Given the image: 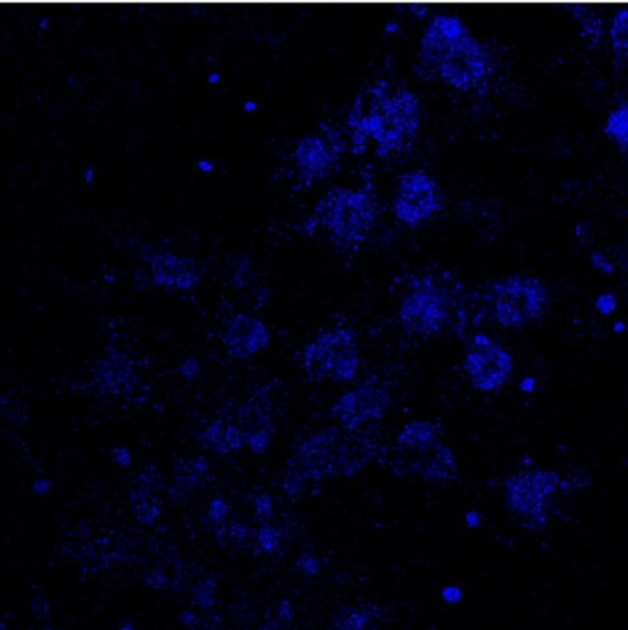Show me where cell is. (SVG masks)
Here are the masks:
<instances>
[{
    "instance_id": "obj_1",
    "label": "cell",
    "mask_w": 628,
    "mask_h": 630,
    "mask_svg": "<svg viewBox=\"0 0 628 630\" xmlns=\"http://www.w3.org/2000/svg\"><path fill=\"white\" fill-rule=\"evenodd\" d=\"M421 125V107L414 93L386 81L368 85L349 112L352 150L361 154L372 145L379 158L408 148Z\"/></svg>"
},
{
    "instance_id": "obj_2",
    "label": "cell",
    "mask_w": 628,
    "mask_h": 630,
    "mask_svg": "<svg viewBox=\"0 0 628 630\" xmlns=\"http://www.w3.org/2000/svg\"><path fill=\"white\" fill-rule=\"evenodd\" d=\"M456 16L432 19L421 41L426 73L445 86L469 93L489 79L492 62L485 46Z\"/></svg>"
},
{
    "instance_id": "obj_3",
    "label": "cell",
    "mask_w": 628,
    "mask_h": 630,
    "mask_svg": "<svg viewBox=\"0 0 628 630\" xmlns=\"http://www.w3.org/2000/svg\"><path fill=\"white\" fill-rule=\"evenodd\" d=\"M318 229L339 246H357L372 233L377 210L372 195L361 187H336L315 207Z\"/></svg>"
},
{
    "instance_id": "obj_4",
    "label": "cell",
    "mask_w": 628,
    "mask_h": 630,
    "mask_svg": "<svg viewBox=\"0 0 628 630\" xmlns=\"http://www.w3.org/2000/svg\"><path fill=\"white\" fill-rule=\"evenodd\" d=\"M394 471L411 473L430 482H446L457 471L453 450L435 425L414 421L400 432L391 452Z\"/></svg>"
},
{
    "instance_id": "obj_5",
    "label": "cell",
    "mask_w": 628,
    "mask_h": 630,
    "mask_svg": "<svg viewBox=\"0 0 628 630\" xmlns=\"http://www.w3.org/2000/svg\"><path fill=\"white\" fill-rule=\"evenodd\" d=\"M373 453L371 443L360 437L359 432L327 431L311 437L299 447L296 466L308 479L343 475L359 471Z\"/></svg>"
},
{
    "instance_id": "obj_6",
    "label": "cell",
    "mask_w": 628,
    "mask_h": 630,
    "mask_svg": "<svg viewBox=\"0 0 628 630\" xmlns=\"http://www.w3.org/2000/svg\"><path fill=\"white\" fill-rule=\"evenodd\" d=\"M359 363L357 340L347 329L322 333L304 351V372L315 383L350 381L356 375Z\"/></svg>"
},
{
    "instance_id": "obj_7",
    "label": "cell",
    "mask_w": 628,
    "mask_h": 630,
    "mask_svg": "<svg viewBox=\"0 0 628 630\" xmlns=\"http://www.w3.org/2000/svg\"><path fill=\"white\" fill-rule=\"evenodd\" d=\"M440 276H423L416 280L400 306L403 328L414 335L437 334L442 331L451 312L453 294Z\"/></svg>"
},
{
    "instance_id": "obj_8",
    "label": "cell",
    "mask_w": 628,
    "mask_h": 630,
    "mask_svg": "<svg viewBox=\"0 0 628 630\" xmlns=\"http://www.w3.org/2000/svg\"><path fill=\"white\" fill-rule=\"evenodd\" d=\"M490 302L498 323L506 328H522L540 318L549 301L542 282L528 276H511L490 290Z\"/></svg>"
},
{
    "instance_id": "obj_9",
    "label": "cell",
    "mask_w": 628,
    "mask_h": 630,
    "mask_svg": "<svg viewBox=\"0 0 628 630\" xmlns=\"http://www.w3.org/2000/svg\"><path fill=\"white\" fill-rule=\"evenodd\" d=\"M441 207L437 180L424 171H409L400 178L394 197V216L408 227H421L435 218Z\"/></svg>"
},
{
    "instance_id": "obj_10",
    "label": "cell",
    "mask_w": 628,
    "mask_h": 630,
    "mask_svg": "<svg viewBox=\"0 0 628 630\" xmlns=\"http://www.w3.org/2000/svg\"><path fill=\"white\" fill-rule=\"evenodd\" d=\"M341 152L340 138L333 131L313 133L301 138L291 154L299 185L311 187L324 180L336 169Z\"/></svg>"
},
{
    "instance_id": "obj_11",
    "label": "cell",
    "mask_w": 628,
    "mask_h": 630,
    "mask_svg": "<svg viewBox=\"0 0 628 630\" xmlns=\"http://www.w3.org/2000/svg\"><path fill=\"white\" fill-rule=\"evenodd\" d=\"M464 370L476 389L490 392L501 387L512 370L510 356L485 335L476 336L464 357Z\"/></svg>"
},
{
    "instance_id": "obj_12",
    "label": "cell",
    "mask_w": 628,
    "mask_h": 630,
    "mask_svg": "<svg viewBox=\"0 0 628 630\" xmlns=\"http://www.w3.org/2000/svg\"><path fill=\"white\" fill-rule=\"evenodd\" d=\"M388 402V392L381 384L365 383L341 397L333 408V414L344 429L357 432L379 421Z\"/></svg>"
},
{
    "instance_id": "obj_13",
    "label": "cell",
    "mask_w": 628,
    "mask_h": 630,
    "mask_svg": "<svg viewBox=\"0 0 628 630\" xmlns=\"http://www.w3.org/2000/svg\"><path fill=\"white\" fill-rule=\"evenodd\" d=\"M554 490V478L549 473H522L508 482L506 494L514 509L533 514L541 509Z\"/></svg>"
},
{
    "instance_id": "obj_14",
    "label": "cell",
    "mask_w": 628,
    "mask_h": 630,
    "mask_svg": "<svg viewBox=\"0 0 628 630\" xmlns=\"http://www.w3.org/2000/svg\"><path fill=\"white\" fill-rule=\"evenodd\" d=\"M269 333L259 319L249 315L235 317L226 333V344L229 352L237 357H246L259 352L267 346Z\"/></svg>"
},
{
    "instance_id": "obj_15",
    "label": "cell",
    "mask_w": 628,
    "mask_h": 630,
    "mask_svg": "<svg viewBox=\"0 0 628 630\" xmlns=\"http://www.w3.org/2000/svg\"><path fill=\"white\" fill-rule=\"evenodd\" d=\"M604 128L615 143L628 149V101L611 111L607 116Z\"/></svg>"
},
{
    "instance_id": "obj_16",
    "label": "cell",
    "mask_w": 628,
    "mask_h": 630,
    "mask_svg": "<svg viewBox=\"0 0 628 630\" xmlns=\"http://www.w3.org/2000/svg\"><path fill=\"white\" fill-rule=\"evenodd\" d=\"M610 35L615 54L628 57V10L618 11L613 16Z\"/></svg>"
},
{
    "instance_id": "obj_17",
    "label": "cell",
    "mask_w": 628,
    "mask_h": 630,
    "mask_svg": "<svg viewBox=\"0 0 628 630\" xmlns=\"http://www.w3.org/2000/svg\"><path fill=\"white\" fill-rule=\"evenodd\" d=\"M198 166H200V169L205 170V171H210V170L212 169V165L207 163V162H201Z\"/></svg>"
},
{
    "instance_id": "obj_18",
    "label": "cell",
    "mask_w": 628,
    "mask_h": 630,
    "mask_svg": "<svg viewBox=\"0 0 628 630\" xmlns=\"http://www.w3.org/2000/svg\"><path fill=\"white\" fill-rule=\"evenodd\" d=\"M208 81H210V83H217V81H219V75H211V77H210V79H208Z\"/></svg>"
}]
</instances>
